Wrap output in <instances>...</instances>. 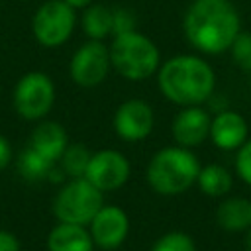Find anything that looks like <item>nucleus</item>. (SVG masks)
<instances>
[{"instance_id": "9b49d317", "label": "nucleus", "mask_w": 251, "mask_h": 251, "mask_svg": "<svg viewBox=\"0 0 251 251\" xmlns=\"http://www.w3.org/2000/svg\"><path fill=\"white\" fill-rule=\"evenodd\" d=\"M155 126L153 108L141 100L131 98L118 106L114 114V129L124 141H141L145 139Z\"/></svg>"}, {"instance_id": "2eb2a0df", "label": "nucleus", "mask_w": 251, "mask_h": 251, "mask_svg": "<svg viewBox=\"0 0 251 251\" xmlns=\"http://www.w3.org/2000/svg\"><path fill=\"white\" fill-rule=\"evenodd\" d=\"M49 251H94V241L86 226L59 222L47 235Z\"/></svg>"}, {"instance_id": "a211bd4d", "label": "nucleus", "mask_w": 251, "mask_h": 251, "mask_svg": "<svg viewBox=\"0 0 251 251\" xmlns=\"http://www.w3.org/2000/svg\"><path fill=\"white\" fill-rule=\"evenodd\" d=\"M196 184L208 196H224L231 188V175L226 167H222L218 163H212V165L200 167Z\"/></svg>"}, {"instance_id": "20e7f679", "label": "nucleus", "mask_w": 251, "mask_h": 251, "mask_svg": "<svg viewBox=\"0 0 251 251\" xmlns=\"http://www.w3.org/2000/svg\"><path fill=\"white\" fill-rule=\"evenodd\" d=\"M112 69L127 80H143L155 75L161 67L159 47L139 31L114 35L110 43Z\"/></svg>"}, {"instance_id": "412c9836", "label": "nucleus", "mask_w": 251, "mask_h": 251, "mask_svg": "<svg viewBox=\"0 0 251 251\" xmlns=\"http://www.w3.org/2000/svg\"><path fill=\"white\" fill-rule=\"evenodd\" d=\"M151 251H196V245L188 233L169 231L153 243Z\"/></svg>"}, {"instance_id": "1a4fd4ad", "label": "nucleus", "mask_w": 251, "mask_h": 251, "mask_svg": "<svg viewBox=\"0 0 251 251\" xmlns=\"http://www.w3.org/2000/svg\"><path fill=\"white\" fill-rule=\"evenodd\" d=\"M129 173L131 167L124 153L116 149H100L90 155L84 178L92 182L98 190L108 192L124 186L129 178Z\"/></svg>"}, {"instance_id": "5701e85b", "label": "nucleus", "mask_w": 251, "mask_h": 251, "mask_svg": "<svg viewBox=\"0 0 251 251\" xmlns=\"http://www.w3.org/2000/svg\"><path fill=\"white\" fill-rule=\"evenodd\" d=\"M235 169L239 178L251 186V139L245 141L239 149H237V157H235Z\"/></svg>"}, {"instance_id": "b1692460", "label": "nucleus", "mask_w": 251, "mask_h": 251, "mask_svg": "<svg viewBox=\"0 0 251 251\" xmlns=\"http://www.w3.org/2000/svg\"><path fill=\"white\" fill-rule=\"evenodd\" d=\"M135 29V16L127 10V8H116L114 10V27H112V35H120V33H127Z\"/></svg>"}, {"instance_id": "4be33fe9", "label": "nucleus", "mask_w": 251, "mask_h": 251, "mask_svg": "<svg viewBox=\"0 0 251 251\" xmlns=\"http://www.w3.org/2000/svg\"><path fill=\"white\" fill-rule=\"evenodd\" d=\"M229 49L235 65L241 71L251 73V31H239Z\"/></svg>"}, {"instance_id": "f03ea898", "label": "nucleus", "mask_w": 251, "mask_h": 251, "mask_svg": "<svg viewBox=\"0 0 251 251\" xmlns=\"http://www.w3.org/2000/svg\"><path fill=\"white\" fill-rule=\"evenodd\" d=\"M157 82L167 100L182 108L200 106L212 96L216 75L202 57L176 55L159 67Z\"/></svg>"}, {"instance_id": "dca6fc26", "label": "nucleus", "mask_w": 251, "mask_h": 251, "mask_svg": "<svg viewBox=\"0 0 251 251\" xmlns=\"http://www.w3.org/2000/svg\"><path fill=\"white\" fill-rule=\"evenodd\" d=\"M216 220L218 226L226 231H247L251 227V200L241 196L222 200V204L216 210Z\"/></svg>"}, {"instance_id": "4468645a", "label": "nucleus", "mask_w": 251, "mask_h": 251, "mask_svg": "<svg viewBox=\"0 0 251 251\" xmlns=\"http://www.w3.org/2000/svg\"><path fill=\"white\" fill-rule=\"evenodd\" d=\"M67 145H69V139H67L65 127L51 120L39 122L29 139V147L37 151L41 157L49 159L51 163H59Z\"/></svg>"}, {"instance_id": "bb28decb", "label": "nucleus", "mask_w": 251, "mask_h": 251, "mask_svg": "<svg viewBox=\"0 0 251 251\" xmlns=\"http://www.w3.org/2000/svg\"><path fill=\"white\" fill-rule=\"evenodd\" d=\"M71 8H75V10H78V8H86V6H90L94 0H65Z\"/></svg>"}, {"instance_id": "39448f33", "label": "nucleus", "mask_w": 251, "mask_h": 251, "mask_svg": "<svg viewBox=\"0 0 251 251\" xmlns=\"http://www.w3.org/2000/svg\"><path fill=\"white\" fill-rule=\"evenodd\" d=\"M104 192L84 176L71 178L61 186L53 200V214L59 222L88 226L96 212L104 206Z\"/></svg>"}, {"instance_id": "cd10ccee", "label": "nucleus", "mask_w": 251, "mask_h": 251, "mask_svg": "<svg viewBox=\"0 0 251 251\" xmlns=\"http://www.w3.org/2000/svg\"><path fill=\"white\" fill-rule=\"evenodd\" d=\"M245 245H247V251H251V227L247 229V239H245Z\"/></svg>"}, {"instance_id": "f3484780", "label": "nucleus", "mask_w": 251, "mask_h": 251, "mask_svg": "<svg viewBox=\"0 0 251 251\" xmlns=\"http://www.w3.org/2000/svg\"><path fill=\"white\" fill-rule=\"evenodd\" d=\"M114 27V10L108 8L106 4H90L84 8L82 14V29L90 39H106L112 35Z\"/></svg>"}, {"instance_id": "9d476101", "label": "nucleus", "mask_w": 251, "mask_h": 251, "mask_svg": "<svg viewBox=\"0 0 251 251\" xmlns=\"http://www.w3.org/2000/svg\"><path fill=\"white\" fill-rule=\"evenodd\" d=\"M96 247L104 251L118 249L129 233V218L124 208L116 204H104L86 226Z\"/></svg>"}, {"instance_id": "c85d7f7f", "label": "nucleus", "mask_w": 251, "mask_h": 251, "mask_svg": "<svg viewBox=\"0 0 251 251\" xmlns=\"http://www.w3.org/2000/svg\"><path fill=\"white\" fill-rule=\"evenodd\" d=\"M0 2H2V0H0Z\"/></svg>"}, {"instance_id": "0eeeda50", "label": "nucleus", "mask_w": 251, "mask_h": 251, "mask_svg": "<svg viewBox=\"0 0 251 251\" xmlns=\"http://www.w3.org/2000/svg\"><path fill=\"white\" fill-rule=\"evenodd\" d=\"M75 24V8H71L65 0H47L33 14L31 31L39 45L59 47L73 35Z\"/></svg>"}, {"instance_id": "f8f14e48", "label": "nucleus", "mask_w": 251, "mask_h": 251, "mask_svg": "<svg viewBox=\"0 0 251 251\" xmlns=\"http://www.w3.org/2000/svg\"><path fill=\"white\" fill-rule=\"evenodd\" d=\"M210 114L200 106H184L173 122V137L180 147H196L210 137Z\"/></svg>"}, {"instance_id": "6e6552de", "label": "nucleus", "mask_w": 251, "mask_h": 251, "mask_svg": "<svg viewBox=\"0 0 251 251\" xmlns=\"http://www.w3.org/2000/svg\"><path fill=\"white\" fill-rule=\"evenodd\" d=\"M110 67V49L102 41L90 39L75 51L69 73L75 84L82 88H94L106 78Z\"/></svg>"}, {"instance_id": "393cba45", "label": "nucleus", "mask_w": 251, "mask_h": 251, "mask_svg": "<svg viewBox=\"0 0 251 251\" xmlns=\"http://www.w3.org/2000/svg\"><path fill=\"white\" fill-rule=\"evenodd\" d=\"M14 159V151H12V145L10 141L0 133V171H4Z\"/></svg>"}, {"instance_id": "f257e3e1", "label": "nucleus", "mask_w": 251, "mask_h": 251, "mask_svg": "<svg viewBox=\"0 0 251 251\" xmlns=\"http://www.w3.org/2000/svg\"><path fill=\"white\" fill-rule=\"evenodd\" d=\"M182 25L188 43L208 55L227 51L241 31L239 14L229 0H194Z\"/></svg>"}, {"instance_id": "6ab92c4d", "label": "nucleus", "mask_w": 251, "mask_h": 251, "mask_svg": "<svg viewBox=\"0 0 251 251\" xmlns=\"http://www.w3.org/2000/svg\"><path fill=\"white\" fill-rule=\"evenodd\" d=\"M55 163L41 157L37 151H33L29 145L20 153L18 157V171L27 182H39L47 176H51Z\"/></svg>"}, {"instance_id": "aec40b11", "label": "nucleus", "mask_w": 251, "mask_h": 251, "mask_svg": "<svg viewBox=\"0 0 251 251\" xmlns=\"http://www.w3.org/2000/svg\"><path fill=\"white\" fill-rule=\"evenodd\" d=\"M90 151L86 149V145L82 143H69L67 149L63 151L59 163H61V171H65L71 178H78L84 176L88 161H90Z\"/></svg>"}, {"instance_id": "a878e982", "label": "nucleus", "mask_w": 251, "mask_h": 251, "mask_svg": "<svg viewBox=\"0 0 251 251\" xmlns=\"http://www.w3.org/2000/svg\"><path fill=\"white\" fill-rule=\"evenodd\" d=\"M0 251H20L18 237L6 229H0Z\"/></svg>"}, {"instance_id": "7ed1b4c3", "label": "nucleus", "mask_w": 251, "mask_h": 251, "mask_svg": "<svg viewBox=\"0 0 251 251\" xmlns=\"http://www.w3.org/2000/svg\"><path fill=\"white\" fill-rule=\"evenodd\" d=\"M200 173V161L196 155L180 145L163 147L147 165L149 186L163 196H175L188 190Z\"/></svg>"}, {"instance_id": "ddd939ff", "label": "nucleus", "mask_w": 251, "mask_h": 251, "mask_svg": "<svg viewBox=\"0 0 251 251\" xmlns=\"http://www.w3.org/2000/svg\"><path fill=\"white\" fill-rule=\"evenodd\" d=\"M210 137H212L214 145L224 151L239 149L247 141V122L243 120L241 114L224 110L212 118Z\"/></svg>"}, {"instance_id": "423d86ee", "label": "nucleus", "mask_w": 251, "mask_h": 251, "mask_svg": "<svg viewBox=\"0 0 251 251\" xmlns=\"http://www.w3.org/2000/svg\"><path fill=\"white\" fill-rule=\"evenodd\" d=\"M14 110L27 122L43 120L55 102V84L53 80L39 71L25 73L14 86L12 94Z\"/></svg>"}]
</instances>
